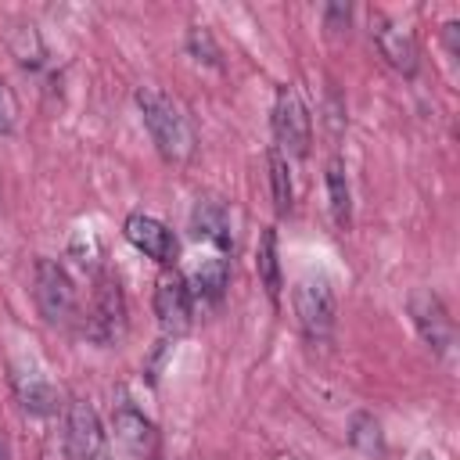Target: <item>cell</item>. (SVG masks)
I'll list each match as a JSON object with an SVG mask.
<instances>
[{
  "instance_id": "6da1fadb",
  "label": "cell",
  "mask_w": 460,
  "mask_h": 460,
  "mask_svg": "<svg viewBox=\"0 0 460 460\" xmlns=\"http://www.w3.org/2000/svg\"><path fill=\"white\" fill-rule=\"evenodd\" d=\"M137 108H140V119H144V126H147V133H151V140L165 162L183 165L194 158V147H198L194 129H190L183 108L169 93H162L158 86H140Z\"/></svg>"
},
{
  "instance_id": "7a4b0ae2",
  "label": "cell",
  "mask_w": 460,
  "mask_h": 460,
  "mask_svg": "<svg viewBox=\"0 0 460 460\" xmlns=\"http://www.w3.org/2000/svg\"><path fill=\"white\" fill-rule=\"evenodd\" d=\"M295 316H298L302 334L313 345H323L331 338L334 316H338V298L323 273H309L295 284Z\"/></svg>"
},
{
  "instance_id": "3957f363",
  "label": "cell",
  "mask_w": 460,
  "mask_h": 460,
  "mask_svg": "<svg viewBox=\"0 0 460 460\" xmlns=\"http://www.w3.org/2000/svg\"><path fill=\"white\" fill-rule=\"evenodd\" d=\"M32 298L47 323L65 327L75 316V284L54 259H36L32 270Z\"/></svg>"
},
{
  "instance_id": "277c9868",
  "label": "cell",
  "mask_w": 460,
  "mask_h": 460,
  "mask_svg": "<svg viewBox=\"0 0 460 460\" xmlns=\"http://www.w3.org/2000/svg\"><path fill=\"white\" fill-rule=\"evenodd\" d=\"M273 137L277 151L284 158H305L309 155V111L302 104V93L284 83L273 97Z\"/></svg>"
},
{
  "instance_id": "5b68a950",
  "label": "cell",
  "mask_w": 460,
  "mask_h": 460,
  "mask_svg": "<svg viewBox=\"0 0 460 460\" xmlns=\"http://www.w3.org/2000/svg\"><path fill=\"white\" fill-rule=\"evenodd\" d=\"M410 316H413V327L417 334L424 338V345L435 352V356H449L453 345H456V327H453V316L449 309L442 305V298L431 291V288H417L410 295Z\"/></svg>"
},
{
  "instance_id": "8992f818",
  "label": "cell",
  "mask_w": 460,
  "mask_h": 460,
  "mask_svg": "<svg viewBox=\"0 0 460 460\" xmlns=\"http://www.w3.org/2000/svg\"><path fill=\"white\" fill-rule=\"evenodd\" d=\"M83 331L93 345H115L126 334V298H122V288L115 277L97 280V295H93Z\"/></svg>"
},
{
  "instance_id": "52a82bcc",
  "label": "cell",
  "mask_w": 460,
  "mask_h": 460,
  "mask_svg": "<svg viewBox=\"0 0 460 460\" xmlns=\"http://www.w3.org/2000/svg\"><path fill=\"white\" fill-rule=\"evenodd\" d=\"M65 453L68 460H104L108 442L97 410L86 399H72L65 413Z\"/></svg>"
},
{
  "instance_id": "ba28073f",
  "label": "cell",
  "mask_w": 460,
  "mask_h": 460,
  "mask_svg": "<svg viewBox=\"0 0 460 460\" xmlns=\"http://www.w3.org/2000/svg\"><path fill=\"white\" fill-rule=\"evenodd\" d=\"M367 32H370L377 54H381L395 72L417 75V65H420V61H417V43H413V36H410L402 25H395V22H392L388 14H381V11H370Z\"/></svg>"
},
{
  "instance_id": "9c48e42d",
  "label": "cell",
  "mask_w": 460,
  "mask_h": 460,
  "mask_svg": "<svg viewBox=\"0 0 460 460\" xmlns=\"http://www.w3.org/2000/svg\"><path fill=\"white\" fill-rule=\"evenodd\" d=\"M122 234H126V241H129L137 252H144L147 259H155V262H162V266H172L176 255H180L176 234H172L162 219H155V216H144V212L126 216Z\"/></svg>"
},
{
  "instance_id": "30bf717a",
  "label": "cell",
  "mask_w": 460,
  "mask_h": 460,
  "mask_svg": "<svg viewBox=\"0 0 460 460\" xmlns=\"http://www.w3.org/2000/svg\"><path fill=\"white\" fill-rule=\"evenodd\" d=\"M190 288H187V277H180L176 270L172 273H162L158 284H155V316H158V327L165 334H183L190 327Z\"/></svg>"
},
{
  "instance_id": "8fae6325",
  "label": "cell",
  "mask_w": 460,
  "mask_h": 460,
  "mask_svg": "<svg viewBox=\"0 0 460 460\" xmlns=\"http://www.w3.org/2000/svg\"><path fill=\"white\" fill-rule=\"evenodd\" d=\"M111 428H115V438L133 453V456H140V460H151L155 456V449H158V431H155V424L122 395L119 402H115V410H111Z\"/></svg>"
},
{
  "instance_id": "7c38bea8",
  "label": "cell",
  "mask_w": 460,
  "mask_h": 460,
  "mask_svg": "<svg viewBox=\"0 0 460 460\" xmlns=\"http://www.w3.org/2000/svg\"><path fill=\"white\" fill-rule=\"evenodd\" d=\"M190 230L194 237L216 244L219 252H234V223L223 201L216 198H198V205L190 208Z\"/></svg>"
},
{
  "instance_id": "4fadbf2b",
  "label": "cell",
  "mask_w": 460,
  "mask_h": 460,
  "mask_svg": "<svg viewBox=\"0 0 460 460\" xmlns=\"http://www.w3.org/2000/svg\"><path fill=\"white\" fill-rule=\"evenodd\" d=\"M11 385H14V395H18V402H22L25 413H36V417H50V413H58V402H61V399H58V388H54L43 374L14 367Z\"/></svg>"
},
{
  "instance_id": "5bb4252c",
  "label": "cell",
  "mask_w": 460,
  "mask_h": 460,
  "mask_svg": "<svg viewBox=\"0 0 460 460\" xmlns=\"http://www.w3.org/2000/svg\"><path fill=\"white\" fill-rule=\"evenodd\" d=\"M327 208L338 230H349L352 223V194H349V176H345V162L334 155L327 162Z\"/></svg>"
},
{
  "instance_id": "9a60e30c",
  "label": "cell",
  "mask_w": 460,
  "mask_h": 460,
  "mask_svg": "<svg viewBox=\"0 0 460 460\" xmlns=\"http://www.w3.org/2000/svg\"><path fill=\"white\" fill-rule=\"evenodd\" d=\"M255 273L270 295V302L280 298V255H277V230L266 226L259 234V248H255Z\"/></svg>"
},
{
  "instance_id": "2e32d148",
  "label": "cell",
  "mask_w": 460,
  "mask_h": 460,
  "mask_svg": "<svg viewBox=\"0 0 460 460\" xmlns=\"http://www.w3.org/2000/svg\"><path fill=\"white\" fill-rule=\"evenodd\" d=\"M226 280H230L226 262H223V259H208V262H201V266L190 273L187 288H190V298H198V302H208V305H212V302H219V298H223Z\"/></svg>"
},
{
  "instance_id": "e0dca14e",
  "label": "cell",
  "mask_w": 460,
  "mask_h": 460,
  "mask_svg": "<svg viewBox=\"0 0 460 460\" xmlns=\"http://www.w3.org/2000/svg\"><path fill=\"white\" fill-rule=\"evenodd\" d=\"M349 442L367 456H385V435L374 413H352L349 420Z\"/></svg>"
},
{
  "instance_id": "ac0fdd59",
  "label": "cell",
  "mask_w": 460,
  "mask_h": 460,
  "mask_svg": "<svg viewBox=\"0 0 460 460\" xmlns=\"http://www.w3.org/2000/svg\"><path fill=\"white\" fill-rule=\"evenodd\" d=\"M266 165H270V187H273L277 216H288L291 212V169H288V158L277 147H270L266 151Z\"/></svg>"
},
{
  "instance_id": "d6986e66",
  "label": "cell",
  "mask_w": 460,
  "mask_h": 460,
  "mask_svg": "<svg viewBox=\"0 0 460 460\" xmlns=\"http://www.w3.org/2000/svg\"><path fill=\"white\" fill-rule=\"evenodd\" d=\"M187 50L198 58V61H208V65H219V50H216V43H212V32L208 29H190L187 32Z\"/></svg>"
},
{
  "instance_id": "ffe728a7",
  "label": "cell",
  "mask_w": 460,
  "mask_h": 460,
  "mask_svg": "<svg viewBox=\"0 0 460 460\" xmlns=\"http://www.w3.org/2000/svg\"><path fill=\"white\" fill-rule=\"evenodd\" d=\"M14 126H18V97H14V90L0 79V137L14 133Z\"/></svg>"
},
{
  "instance_id": "44dd1931",
  "label": "cell",
  "mask_w": 460,
  "mask_h": 460,
  "mask_svg": "<svg viewBox=\"0 0 460 460\" xmlns=\"http://www.w3.org/2000/svg\"><path fill=\"white\" fill-rule=\"evenodd\" d=\"M0 460H11V449H7V442L0 438Z\"/></svg>"
},
{
  "instance_id": "7402d4cb",
  "label": "cell",
  "mask_w": 460,
  "mask_h": 460,
  "mask_svg": "<svg viewBox=\"0 0 460 460\" xmlns=\"http://www.w3.org/2000/svg\"><path fill=\"white\" fill-rule=\"evenodd\" d=\"M420 460H435V456H420Z\"/></svg>"
}]
</instances>
